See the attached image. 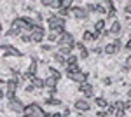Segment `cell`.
<instances>
[{
    "mask_svg": "<svg viewBox=\"0 0 131 117\" xmlns=\"http://www.w3.org/2000/svg\"><path fill=\"white\" fill-rule=\"evenodd\" d=\"M77 91H81L86 98H91L93 96V84H89V82H82V84H79V89H77Z\"/></svg>",
    "mask_w": 131,
    "mask_h": 117,
    "instance_id": "10",
    "label": "cell"
},
{
    "mask_svg": "<svg viewBox=\"0 0 131 117\" xmlns=\"http://www.w3.org/2000/svg\"><path fill=\"white\" fill-rule=\"evenodd\" d=\"M33 91H35V88H33V84H31V82H28V84L25 86V93H26V94H31Z\"/></svg>",
    "mask_w": 131,
    "mask_h": 117,
    "instance_id": "29",
    "label": "cell"
},
{
    "mask_svg": "<svg viewBox=\"0 0 131 117\" xmlns=\"http://www.w3.org/2000/svg\"><path fill=\"white\" fill-rule=\"evenodd\" d=\"M124 49H126V51H131V37L126 40V44H124Z\"/></svg>",
    "mask_w": 131,
    "mask_h": 117,
    "instance_id": "39",
    "label": "cell"
},
{
    "mask_svg": "<svg viewBox=\"0 0 131 117\" xmlns=\"http://www.w3.org/2000/svg\"><path fill=\"white\" fill-rule=\"evenodd\" d=\"M68 79H70V80H73V82H77V84L88 82V72H82V70H79L77 73H73V75H68Z\"/></svg>",
    "mask_w": 131,
    "mask_h": 117,
    "instance_id": "9",
    "label": "cell"
},
{
    "mask_svg": "<svg viewBox=\"0 0 131 117\" xmlns=\"http://www.w3.org/2000/svg\"><path fill=\"white\" fill-rule=\"evenodd\" d=\"M46 39L49 40V42H58V40H60V37H58L56 33H52V31H51L49 35H46Z\"/></svg>",
    "mask_w": 131,
    "mask_h": 117,
    "instance_id": "28",
    "label": "cell"
},
{
    "mask_svg": "<svg viewBox=\"0 0 131 117\" xmlns=\"http://www.w3.org/2000/svg\"><path fill=\"white\" fill-rule=\"evenodd\" d=\"M9 108L14 112V114H23V110H25V103L18 100V98H14V100H10L9 101Z\"/></svg>",
    "mask_w": 131,
    "mask_h": 117,
    "instance_id": "7",
    "label": "cell"
},
{
    "mask_svg": "<svg viewBox=\"0 0 131 117\" xmlns=\"http://www.w3.org/2000/svg\"><path fill=\"white\" fill-rule=\"evenodd\" d=\"M49 77H52V79H56L58 82H60V79H61V72L60 70H56V68H52V67H49Z\"/></svg>",
    "mask_w": 131,
    "mask_h": 117,
    "instance_id": "20",
    "label": "cell"
},
{
    "mask_svg": "<svg viewBox=\"0 0 131 117\" xmlns=\"http://www.w3.org/2000/svg\"><path fill=\"white\" fill-rule=\"evenodd\" d=\"M124 14H131V2L124 4Z\"/></svg>",
    "mask_w": 131,
    "mask_h": 117,
    "instance_id": "34",
    "label": "cell"
},
{
    "mask_svg": "<svg viewBox=\"0 0 131 117\" xmlns=\"http://www.w3.org/2000/svg\"><path fill=\"white\" fill-rule=\"evenodd\" d=\"M51 9L60 10V9H61V0H52V4H51Z\"/></svg>",
    "mask_w": 131,
    "mask_h": 117,
    "instance_id": "30",
    "label": "cell"
},
{
    "mask_svg": "<svg viewBox=\"0 0 131 117\" xmlns=\"http://www.w3.org/2000/svg\"><path fill=\"white\" fill-rule=\"evenodd\" d=\"M101 35L100 33H94V31H91V30H84V33H82V42H94V40H98Z\"/></svg>",
    "mask_w": 131,
    "mask_h": 117,
    "instance_id": "11",
    "label": "cell"
},
{
    "mask_svg": "<svg viewBox=\"0 0 131 117\" xmlns=\"http://www.w3.org/2000/svg\"><path fill=\"white\" fill-rule=\"evenodd\" d=\"M70 65H77V56L75 54H70L68 58L65 59V67H70Z\"/></svg>",
    "mask_w": 131,
    "mask_h": 117,
    "instance_id": "25",
    "label": "cell"
},
{
    "mask_svg": "<svg viewBox=\"0 0 131 117\" xmlns=\"http://www.w3.org/2000/svg\"><path fill=\"white\" fill-rule=\"evenodd\" d=\"M112 107L115 112H126V103L122 101V100H117V101H114L112 103Z\"/></svg>",
    "mask_w": 131,
    "mask_h": 117,
    "instance_id": "18",
    "label": "cell"
},
{
    "mask_svg": "<svg viewBox=\"0 0 131 117\" xmlns=\"http://www.w3.org/2000/svg\"><path fill=\"white\" fill-rule=\"evenodd\" d=\"M75 47L82 51V49H86V46H84V42H75Z\"/></svg>",
    "mask_w": 131,
    "mask_h": 117,
    "instance_id": "40",
    "label": "cell"
},
{
    "mask_svg": "<svg viewBox=\"0 0 131 117\" xmlns=\"http://www.w3.org/2000/svg\"><path fill=\"white\" fill-rule=\"evenodd\" d=\"M40 4H42V7H51V4H52V0H42Z\"/></svg>",
    "mask_w": 131,
    "mask_h": 117,
    "instance_id": "38",
    "label": "cell"
},
{
    "mask_svg": "<svg viewBox=\"0 0 131 117\" xmlns=\"http://www.w3.org/2000/svg\"><path fill=\"white\" fill-rule=\"evenodd\" d=\"M31 84H33V88L35 89H42V88H46V82H44V79L39 77V75H35V77H31L30 80Z\"/></svg>",
    "mask_w": 131,
    "mask_h": 117,
    "instance_id": "16",
    "label": "cell"
},
{
    "mask_svg": "<svg viewBox=\"0 0 131 117\" xmlns=\"http://www.w3.org/2000/svg\"><path fill=\"white\" fill-rule=\"evenodd\" d=\"M73 47H75V46H60V47H58V54L68 58V56L72 54V51H73Z\"/></svg>",
    "mask_w": 131,
    "mask_h": 117,
    "instance_id": "15",
    "label": "cell"
},
{
    "mask_svg": "<svg viewBox=\"0 0 131 117\" xmlns=\"http://www.w3.org/2000/svg\"><path fill=\"white\" fill-rule=\"evenodd\" d=\"M44 82H46V88L49 89H56V86H58V80L56 79H52V77H46L44 79Z\"/></svg>",
    "mask_w": 131,
    "mask_h": 117,
    "instance_id": "19",
    "label": "cell"
},
{
    "mask_svg": "<svg viewBox=\"0 0 131 117\" xmlns=\"http://www.w3.org/2000/svg\"><path fill=\"white\" fill-rule=\"evenodd\" d=\"M33 25H35L33 18H28V16H18V18H14V19H12V26H16L19 31H21V30L31 31Z\"/></svg>",
    "mask_w": 131,
    "mask_h": 117,
    "instance_id": "2",
    "label": "cell"
},
{
    "mask_svg": "<svg viewBox=\"0 0 131 117\" xmlns=\"http://www.w3.org/2000/svg\"><path fill=\"white\" fill-rule=\"evenodd\" d=\"M30 37H31V42L42 44L44 39H46V30H44V31H30Z\"/></svg>",
    "mask_w": 131,
    "mask_h": 117,
    "instance_id": "12",
    "label": "cell"
},
{
    "mask_svg": "<svg viewBox=\"0 0 131 117\" xmlns=\"http://www.w3.org/2000/svg\"><path fill=\"white\" fill-rule=\"evenodd\" d=\"M105 31V19H96L94 21V33H103Z\"/></svg>",
    "mask_w": 131,
    "mask_h": 117,
    "instance_id": "17",
    "label": "cell"
},
{
    "mask_svg": "<svg viewBox=\"0 0 131 117\" xmlns=\"http://www.w3.org/2000/svg\"><path fill=\"white\" fill-rule=\"evenodd\" d=\"M96 117H107V112L105 110H98L96 112Z\"/></svg>",
    "mask_w": 131,
    "mask_h": 117,
    "instance_id": "41",
    "label": "cell"
},
{
    "mask_svg": "<svg viewBox=\"0 0 131 117\" xmlns=\"http://www.w3.org/2000/svg\"><path fill=\"white\" fill-rule=\"evenodd\" d=\"M73 107L77 112H88L91 108V103L86 100V98H81V100H75V103H73Z\"/></svg>",
    "mask_w": 131,
    "mask_h": 117,
    "instance_id": "8",
    "label": "cell"
},
{
    "mask_svg": "<svg viewBox=\"0 0 131 117\" xmlns=\"http://www.w3.org/2000/svg\"><path fill=\"white\" fill-rule=\"evenodd\" d=\"M60 46H75V40H73V35L70 31H65L60 35V40H58V47Z\"/></svg>",
    "mask_w": 131,
    "mask_h": 117,
    "instance_id": "6",
    "label": "cell"
},
{
    "mask_svg": "<svg viewBox=\"0 0 131 117\" xmlns=\"http://www.w3.org/2000/svg\"><path fill=\"white\" fill-rule=\"evenodd\" d=\"M19 35V30L16 28V26H10L7 31H5V37H18Z\"/></svg>",
    "mask_w": 131,
    "mask_h": 117,
    "instance_id": "24",
    "label": "cell"
},
{
    "mask_svg": "<svg viewBox=\"0 0 131 117\" xmlns=\"http://www.w3.org/2000/svg\"><path fill=\"white\" fill-rule=\"evenodd\" d=\"M40 49H42V52H51L52 51V46H49V44H40Z\"/></svg>",
    "mask_w": 131,
    "mask_h": 117,
    "instance_id": "31",
    "label": "cell"
},
{
    "mask_svg": "<svg viewBox=\"0 0 131 117\" xmlns=\"http://www.w3.org/2000/svg\"><path fill=\"white\" fill-rule=\"evenodd\" d=\"M21 42H25V44H31V37H30V35H23V37H21Z\"/></svg>",
    "mask_w": 131,
    "mask_h": 117,
    "instance_id": "35",
    "label": "cell"
},
{
    "mask_svg": "<svg viewBox=\"0 0 131 117\" xmlns=\"http://www.w3.org/2000/svg\"><path fill=\"white\" fill-rule=\"evenodd\" d=\"M94 105L100 108V110H107V107H108L110 103L107 101V98H103V96H96V98H94Z\"/></svg>",
    "mask_w": 131,
    "mask_h": 117,
    "instance_id": "14",
    "label": "cell"
},
{
    "mask_svg": "<svg viewBox=\"0 0 131 117\" xmlns=\"http://www.w3.org/2000/svg\"><path fill=\"white\" fill-rule=\"evenodd\" d=\"M81 117H84V115H81Z\"/></svg>",
    "mask_w": 131,
    "mask_h": 117,
    "instance_id": "46",
    "label": "cell"
},
{
    "mask_svg": "<svg viewBox=\"0 0 131 117\" xmlns=\"http://www.w3.org/2000/svg\"><path fill=\"white\" fill-rule=\"evenodd\" d=\"M47 25H49L51 31L56 28H60V26H63L65 28V25H67V19H63V18H60L58 14H51L49 18H47Z\"/></svg>",
    "mask_w": 131,
    "mask_h": 117,
    "instance_id": "3",
    "label": "cell"
},
{
    "mask_svg": "<svg viewBox=\"0 0 131 117\" xmlns=\"http://www.w3.org/2000/svg\"><path fill=\"white\" fill-rule=\"evenodd\" d=\"M51 117H63L61 114H58V112H54V114H51Z\"/></svg>",
    "mask_w": 131,
    "mask_h": 117,
    "instance_id": "45",
    "label": "cell"
},
{
    "mask_svg": "<svg viewBox=\"0 0 131 117\" xmlns=\"http://www.w3.org/2000/svg\"><path fill=\"white\" fill-rule=\"evenodd\" d=\"M126 96H128V100H131V88L126 91Z\"/></svg>",
    "mask_w": 131,
    "mask_h": 117,
    "instance_id": "43",
    "label": "cell"
},
{
    "mask_svg": "<svg viewBox=\"0 0 131 117\" xmlns=\"http://www.w3.org/2000/svg\"><path fill=\"white\" fill-rule=\"evenodd\" d=\"M94 12H100V14H107V7H103V4H94Z\"/></svg>",
    "mask_w": 131,
    "mask_h": 117,
    "instance_id": "26",
    "label": "cell"
},
{
    "mask_svg": "<svg viewBox=\"0 0 131 117\" xmlns=\"http://www.w3.org/2000/svg\"><path fill=\"white\" fill-rule=\"evenodd\" d=\"M61 115H63V117H68V115H70V108H65V110H63V114H61Z\"/></svg>",
    "mask_w": 131,
    "mask_h": 117,
    "instance_id": "42",
    "label": "cell"
},
{
    "mask_svg": "<svg viewBox=\"0 0 131 117\" xmlns=\"http://www.w3.org/2000/svg\"><path fill=\"white\" fill-rule=\"evenodd\" d=\"M65 70H67V75H73L81 68H79V65H70V67H65Z\"/></svg>",
    "mask_w": 131,
    "mask_h": 117,
    "instance_id": "23",
    "label": "cell"
},
{
    "mask_svg": "<svg viewBox=\"0 0 131 117\" xmlns=\"http://www.w3.org/2000/svg\"><path fill=\"white\" fill-rule=\"evenodd\" d=\"M81 58L82 59H88V58H89V49H88V47L81 51Z\"/></svg>",
    "mask_w": 131,
    "mask_h": 117,
    "instance_id": "32",
    "label": "cell"
},
{
    "mask_svg": "<svg viewBox=\"0 0 131 117\" xmlns=\"http://www.w3.org/2000/svg\"><path fill=\"white\" fill-rule=\"evenodd\" d=\"M52 59H54V63H58V65H61V67H65V56H61V54H58V52H54V56H52Z\"/></svg>",
    "mask_w": 131,
    "mask_h": 117,
    "instance_id": "22",
    "label": "cell"
},
{
    "mask_svg": "<svg viewBox=\"0 0 131 117\" xmlns=\"http://www.w3.org/2000/svg\"><path fill=\"white\" fill-rule=\"evenodd\" d=\"M91 51H93L94 54H101V52H103V47H100V46H98V47H93Z\"/></svg>",
    "mask_w": 131,
    "mask_h": 117,
    "instance_id": "37",
    "label": "cell"
},
{
    "mask_svg": "<svg viewBox=\"0 0 131 117\" xmlns=\"http://www.w3.org/2000/svg\"><path fill=\"white\" fill-rule=\"evenodd\" d=\"M108 31H110V35H119V33L122 31V25H121V21L114 19V21H112V26L108 28Z\"/></svg>",
    "mask_w": 131,
    "mask_h": 117,
    "instance_id": "13",
    "label": "cell"
},
{
    "mask_svg": "<svg viewBox=\"0 0 131 117\" xmlns=\"http://www.w3.org/2000/svg\"><path fill=\"white\" fill-rule=\"evenodd\" d=\"M46 105H49V107H60L61 100H58V98H47L46 100Z\"/></svg>",
    "mask_w": 131,
    "mask_h": 117,
    "instance_id": "21",
    "label": "cell"
},
{
    "mask_svg": "<svg viewBox=\"0 0 131 117\" xmlns=\"http://www.w3.org/2000/svg\"><path fill=\"white\" fill-rule=\"evenodd\" d=\"M122 70H126V72H128V70H131V54H129V56H128L126 59H124V65H122Z\"/></svg>",
    "mask_w": 131,
    "mask_h": 117,
    "instance_id": "27",
    "label": "cell"
},
{
    "mask_svg": "<svg viewBox=\"0 0 131 117\" xmlns=\"http://www.w3.org/2000/svg\"><path fill=\"white\" fill-rule=\"evenodd\" d=\"M4 96H5V91H4V89L0 88V100H2V98H4Z\"/></svg>",
    "mask_w": 131,
    "mask_h": 117,
    "instance_id": "44",
    "label": "cell"
},
{
    "mask_svg": "<svg viewBox=\"0 0 131 117\" xmlns=\"http://www.w3.org/2000/svg\"><path fill=\"white\" fill-rule=\"evenodd\" d=\"M0 49L5 52V58L7 56H16V58H23V52H21L18 47L10 46V44H0Z\"/></svg>",
    "mask_w": 131,
    "mask_h": 117,
    "instance_id": "5",
    "label": "cell"
},
{
    "mask_svg": "<svg viewBox=\"0 0 131 117\" xmlns=\"http://www.w3.org/2000/svg\"><path fill=\"white\" fill-rule=\"evenodd\" d=\"M5 96L9 98V101H10V100H14V98H18V96H16V93H10V91H5Z\"/></svg>",
    "mask_w": 131,
    "mask_h": 117,
    "instance_id": "36",
    "label": "cell"
},
{
    "mask_svg": "<svg viewBox=\"0 0 131 117\" xmlns=\"http://www.w3.org/2000/svg\"><path fill=\"white\" fill-rule=\"evenodd\" d=\"M23 117H46V110H44L37 101H31L28 105H25Z\"/></svg>",
    "mask_w": 131,
    "mask_h": 117,
    "instance_id": "1",
    "label": "cell"
},
{
    "mask_svg": "<svg viewBox=\"0 0 131 117\" xmlns=\"http://www.w3.org/2000/svg\"><path fill=\"white\" fill-rule=\"evenodd\" d=\"M70 12L73 14V18L77 21H88V12L84 9V5H72Z\"/></svg>",
    "mask_w": 131,
    "mask_h": 117,
    "instance_id": "4",
    "label": "cell"
},
{
    "mask_svg": "<svg viewBox=\"0 0 131 117\" xmlns=\"http://www.w3.org/2000/svg\"><path fill=\"white\" fill-rule=\"evenodd\" d=\"M101 82H103V86H112V77H103Z\"/></svg>",
    "mask_w": 131,
    "mask_h": 117,
    "instance_id": "33",
    "label": "cell"
}]
</instances>
